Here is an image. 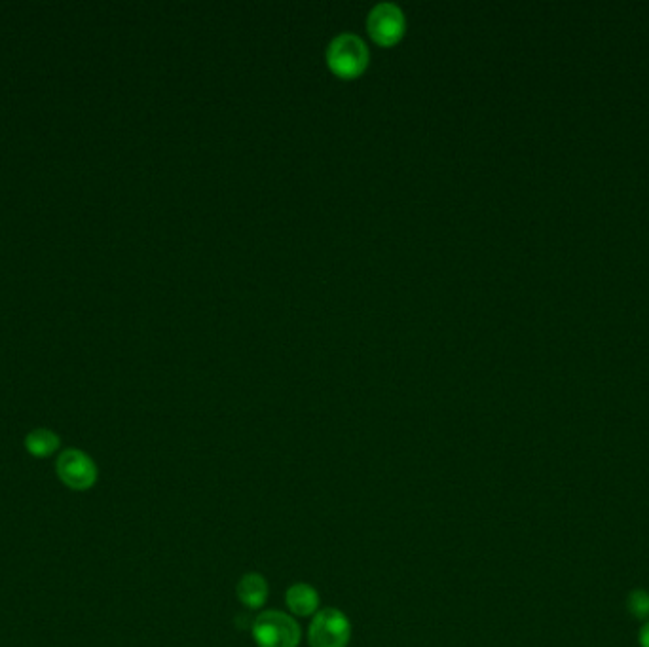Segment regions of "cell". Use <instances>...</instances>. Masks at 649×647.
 Here are the masks:
<instances>
[{
	"mask_svg": "<svg viewBox=\"0 0 649 647\" xmlns=\"http://www.w3.org/2000/svg\"><path fill=\"white\" fill-rule=\"evenodd\" d=\"M251 634L259 647H298L302 638L295 617L278 610L262 611L257 615Z\"/></svg>",
	"mask_w": 649,
	"mask_h": 647,
	"instance_id": "6da1fadb",
	"label": "cell"
},
{
	"mask_svg": "<svg viewBox=\"0 0 649 647\" xmlns=\"http://www.w3.org/2000/svg\"><path fill=\"white\" fill-rule=\"evenodd\" d=\"M352 640V623L344 611L325 608L312 617L308 629L310 647H348Z\"/></svg>",
	"mask_w": 649,
	"mask_h": 647,
	"instance_id": "7a4b0ae2",
	"label": "cell"
},
{
	"mask_svg": "<svg viewBox=\"0 0 649 647\" xmlns=\"http://www.w3.org/2000/svg\"><path fill=\"white\" fill-rule=\"evenodd\" d=\"M327 59L329 65L333 67L334 73L342 76H353L361 73L367 67L369 61V50L363 38L352 35V33H342L333 38L327 50Z\"/></svg>",
	"mask_w": 649,
	"mask_h": 647,
	"instance_id": "3957f363",
	"label": "cell"
},
{
	"mask_svg": "<svg viewBox=\"0 0 649 647\" xmlns=\"http://www.w3.org/2000/svg\"><path fill=\"white\" fill-rule=\"evenodd\" d=\"M56 473L59 481L76 492H86L97 482V465L78 448H67L59 454Z\"/></svg>",
	"mask_w": 649,
	"mask_h": 647,
	"instance_id": "277c9868",
	"label": "cell"
},
{
	"mask_svg": "<svg viewBox=\"0 0 649 647\" xmlns=\"http://www.w3.org/2000/svg\"><path fill=\"white\" fill-rule=\"evenodd\" d=\"M367 25L376 42L391 44L405 31V14L393 2H378L369 14Z\"/></svg>",
	"mask_w": 649,
	"mask_h": 647,
	"instance_id": "5b68a950",
	"label": "cell"
},
{
	"mask_svg": "<svg viewBox=\"0 0 649 647\" xmlns=\"http://www.w3.org/2000/svg\"><path fill=\"white\" fill-rule=\"evenodd\" d=\"M285 604L297 617H314L319 611V594L308 583H295L285 592Z\"/></svg>",
	"mask_w": 649,
	"mask_h": 647,
	"instance_id": "8992f818",
	"label": "cell"
},
{
	"mask_svg": "<svg viewBox=\"0 0 649 647\" xmlns=\"http://www.w3.org/2000/svg\"><path fill=\"white\" fill-rule=\"evenodd\" d=\"M238 600L249 610H259L268 600V581L260 574H245L236 585Z\"/></svg>",
	"mask_w": 649,
	"mask_h": 647,
	"instance_id": "52a82bcc",
	"label": "cell"
},
{
	"mask_svg": "<svg viewBox=\"0 0 649 647\" xmlns=\"http://www.w3.org/2000/svg\"><path fill=\"white\" fill-rule=\"evenodd\" d=\"M59 437L50 429H35L25 437V448L35 458H48L59 448Z\"/></svg>",
	"mask_w": 649,
	"mask_h": 647,
	"instance_id": "ba28073f",
	"label": "cell"
},
{
	"mask_svg": "<svg viewBox=\"0 0 649 647\" xmlns=\"http://www.w3.org/2000/svg\"><path fill=\"white\" fill-rule=\"evenodd\" d=\"M627 608L631 611L632 617L636 619H648L649 617V594L646 591H632L627 600Z\"/></svg>",
	"mask_w": 649,
	"mask_h": 647,
	"instance_id": "9c48e42d",
	"label": "cell"
},
{
	"mask_svg": "<svg viewBox=\"0 0 649 647\" xmlns=\"http://www.w3.org/2000/svg\"><path fill=\"white\" fill-rule=\"evenodd\" d=\"M640 646L649 647V623L640 630Z\"/></svg>",
	"mask_w": 649,
	"mask_h": 647,
	"instance_id": "30bf717a",
	"label": "cell"
}]
</instances>
